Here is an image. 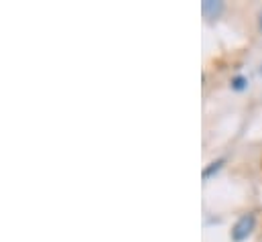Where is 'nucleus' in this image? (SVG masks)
Listing matches in <instances>:
<instances>
[{
    "instance_id": "7ed1b4c3",
    "label": "nucleus",
    "mask_w": 262,
    "mask_h": 242,
    "mask_svg": "<svg viewBox=\"0 0 262 242\" xmlns=\"http://www.w3.org/2000/svg\"><path fill=\"white\" fill-rule=\"evenodd\" d=\"M224 163H226V159H217V161H211L205 169H203V179H209V177H213L222 167H224Z\"/></svg>"
},
{
    "instance_id": "39448f33",
    "label": "nucleus",
    "mask_w": 262,
    "mask_h": 242,
    "mask_svg": "<svg viewBox=\"0 0 262 242\" xmlns=\"http://www.w3.org/2000/svg\"><path fill=\"white\" fill-rule=\"evenodd\" d=\"M258 27H260V31H262V10L258 12Z\"/></svg>"
},
{
    "instance_id": "f03ea898",
    "label": "nucleus",
    "mask_w": 262,
    "mask_h": 242,
    "mask_svg": "<svg viewBox=\"0 0 262 242\" xmlns=\"http://www.w3.org/2000/svg\"><path fill=\"white\" fill-rule=\"evenodd\" d=\"M201 12H203L205 18L213 21L224 12V2H220V0H203L201 2Z\"/></svg>"
},
{
    "instance_id": "20e7f679",
    "label": "nucleus",
    "mask_w": 262,
    "mask_h": 242,
    "mask_svg": "<svg viewBox=\"0 0 262 242\" xmlns=\"http://www.w3.org/2000/svg\"><path fill=\"white\" fill-rule=\"evenodd\" d=\"M230 86H232V90H236V92H244V90L248 88V77H244V75H236V77H232Z\"/></svg>"
},
{
    "instance_id": "f257e3e1",
    "label": "nucleus",
    "mask_w": 262,
    "mask_h": 242,
    "mask_svg": "<svg viewBox=\"0 0 262 242\" xmlns=\"http://www.w3.org/2000/svg\"><path fill=\"white\" fill-rule=\"evenodd\" d=\"M254 228H256V216L254 214H242L236 220L230 236H232L234 242H244L250 238V234L254 232Z\"/></svg>"
}]
</instances>
